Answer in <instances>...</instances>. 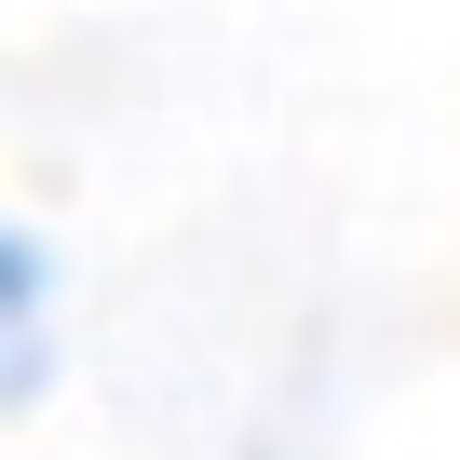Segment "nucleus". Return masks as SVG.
I'll use <instances>...</instances> for the list:
<instances>
[{"label":"nucleus","mask_w":460,"mask_h":460,"mask_svg":"<svg viewBox=\"0 0 460 460\" xmlns=\"http://www.w3.org/2000/svg\"><path fill=\"white\" fill-rule=\"evenodd\" d=\"M0 325H55V244L28 217H0Z\"/></svg>","instance_id":"1"},{"label":"nucleus","mask_w":460,"mask_h":460,"mask_svg":"<svg viewBox=\"0 0 460 460\" xmlns=\"http://www.w3.org/2000/svg\"><path fill=\"white\" fill-rule=\"evenodd\" d=\"M55 393V325H0V420Z\"/></svg>","instance_id":"2"}]
</instances>
